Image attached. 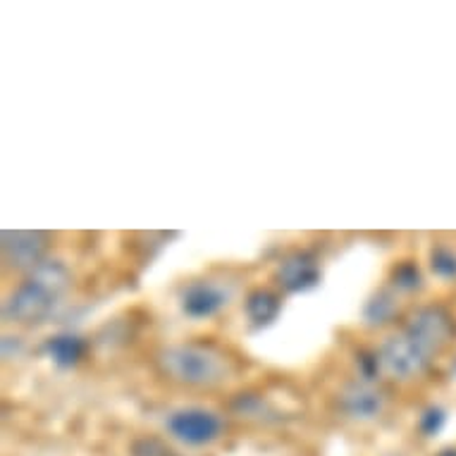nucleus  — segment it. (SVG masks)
<instances>
[{"label": "nucleus", "instance_id": "f257e3e1", "mask_svg": "<svg viewBox=\"0 0 456 456\" xmlns=\"http://www.w3.org/2000/svg\"><path fill=\"white\" fill-rule=\"evenodd\" d=\"M69 287V273L61 261H44L34 270L15 294L5 301V318L24 325L44 322L58 306V301Z\"/></svg>", "mask_w": 456, "mask_h": 456}, {"label": "nucleus", "instance_id": "f03ea898", "mask_svg": "<svg viewBox=\"0 0 456 456\" xmlns=\"http://www.w3.org/2000/svg\"><path fill=\"white\" fill-rule=\"evenodd\" d=\"M158 363L170 380L189 387H213L232 373V363L220 349L196 342L167 346L158 356Z\"/></svg>", "mask_w": 456, "mask_h": 456}, {"label": "nucleus", "instance_id": "7ed1b4c3", "mask_svg": "<svg viewBox=\"0 0 456 456\" xmlns=\"http://www.w3.org/2000/svg\"><path fill=\"white\" fill-rule=\"evenodd\" d=\"M404 332L411 337L413 342H416L430 359H435V356L452 342L454 322H452V318H449V314L444 308L426 306L411 315V321L406 322Z\"/></svg>", "mask_w": 456, "mask_h": 456}, {"label": "nucleus", "instance_id": "20e7f679", "mask_svg": "<svg viewBox=\"0 0 456 456\" xmlns=\"http://www.w3.org/2000/svg\"><path fill=\"white\" fill-rule=\"evenodd\" d=\"M378 359H380V368H385L389 375H395L399 380L419 378L433 361L406 332L385 339V345L378 352Z\"/></svg>", "mask_w": 456, "mask_h": 456}, {"label": "nucleus", "instance_id": "39448f33", "mask_svg": "<svg viewBox=\"0 0 456 456\" xmlns=\"http://www.w3.org/2000/svg\"><path fill=\"white\" fill-rule=\"evenodd\" d=\"M167 430L173 437L189 444V447H203L216 442L223 433V420L220 416L208 409H199V406H189L180 409L167 419Z\"/></svg>", "mask_w": 456, "mask_h": 456}, {"label": "nucleus", "instance_id": "423d86ee", "mask_svg": "<svg viewBox=\"0 0 456 456\" xmlns=\"http://www.w3.org/2000/svg\"><path fill=\"white\" fill-rule=\"evenodd\" d=\"M3 251L5 261L15 268H29L44 263L45 234L41 232H3Z\"/></svg>", "mask_w": 456, "mask_h": 456}, {"label": "nucleus", "instance_id": "0eeeda50", "mask_svg": "<svg viewBox=\"0 0 456 456\" xmlns=\"http://www.w3.org/2000/svg\"><path fill=\"white\" fill-rule=\"evenodd\" d=\"M277 277H280L284 289L306 292V289H314L321 280V268L311 254H292L282 261V265L277 270Z\"/></svg>", "mask_w": 456, "mask_h": 456}, {"label": "nucleus", "instance_id": "6e6552de", "mask_svg": "<svg viewBox=\"0 0 456 456\" xmlns=\"http://www.w3.org/2000/svg\"><path fill=\"white\" fill-rule=\"evenodd\" d=\"M339 406L352 419L370 420L382 411V395L368 382H349L339 395Z\"/></svg>", "mask_w": 456, "mask_h": 456}, {"label": "nucleus", "instance_id": "1a4fd4ad", "mask_svg": "<svg viewBox=\"0 0 456 456\" xmlns=\"http://www.w3.org/2000/svg\"><path fill=\"white\" fill-rule=\"evenodd\" d=\"M227 304V294L213 282H194L182 294V308L191 318H210Z\"/></svg>", "mask_w": 456, "mask_h": 456}, {"label": "nucleus", "instance_id": "9d476101", "mask_svg": "<svg viewBox=\"0 0 456 456\" xmlns=\"http://www.w3.org/2000/svg\"><path fill=\"white\" fill-rule=\"evenodd\" d=\"M84 349H86V345H84L82 337L72 335V332H62V335L51 337L45 342V352H48L53 363L61 368L77 366L84 356Z\"/></svg>", "mask_w": 456, "mask_h": 456}, {"label": "nucleus", "instance_id": "9b49d317", "mask_svg": "<svg viewBox=\"0 0 456 456\" xmlns=\"http://www.w3.org/2000/svg\"><path fill=\"white\" fill-rule=\"evenodd\" d=\"M280 314V299L268 289H256L254 294H248L247 299V315L256 325H268Z\"/></svg>", "mask_w": 456, "mask_h": 456}, {"label": "nucleus", "instance_id": "f8f14e48", "mask_svg": "<svg viewBox=\"0 0 456 456\" xmlns=\"http://www.w3.org/2000/svg\"><path fill=\"white\" fill-rule=\"evenodd\" d=\"M395 314V301L387 294H380L378 299L370 301V306L366 311V318L370 322H387L389 315Z\"/></svg>", "mask_w": 456, "mask_h": 456}, {"label": "nucleus", "instance_id": "ddd939ff", "mask_svg": "<svg viewBox=\"0 0 456 456\" xmlns=\"http://www.w3.org/2000/svg\"><path fill=\"white\" fill-rule=\"evenodd\" d=\"M392 280H395V287H399V289H416L420 284L419 268L413 263H402L399 268H395Z\"/></svg>", "mask_w": 456, "mask_h": 456}, {"label": "nucleus", "instance_id": "4468645a", "mask_svg": "<svg viewBox=\"0 0 456 456\" xmlns=\"http://www.w3.org/2000/svg\"><path fill=\"white\" fill-rule=\"evenodd\" d=\"M433 270L442 277L456 275V256L449 248H435L433 251Z\"/></svg>", "mask_w": 456, "mask_h": 456}]
</instances>
